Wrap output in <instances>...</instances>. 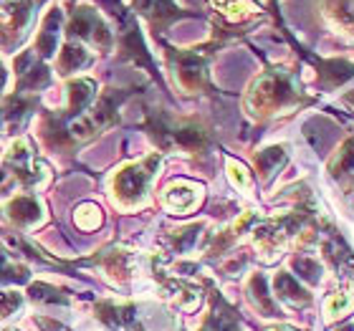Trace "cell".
I'll list each match as a JSON object with an SVG mask.
<instances>
[{
  "instance_id": "6da1fadb",
  "label": "cell",
  "mask_w": 354,
  "mask_h": 331,
  "mask_svg": "<svg viewBox=\"0 0 354 331\" xmlns=\"http://www.w3.org/2000/svg\"><path fill=\"white\" fill-rule=\"evenodd\" d=\"M155 167H157V157H149L145 162L129 164V167L122 169L117 175V180H114L117 198L122 200V202H127V205L140 202V200L145 198V190H147L149 180L155 175Z\"/></svg>"
},
{
  "instance_id": "9c48e42d",
  "label": "cell",
  "mask_w": 354,
  "mask_h": 331,
  "mask_svg": "<svg viewBox=\"0 0 354 331\" xmlns=\"http://www.w3.org/2000/svg\"><path fill=\"white\" fill-rule=\"evenodd\" d=\"M59 30H61V13L53 10L44 23V30H41V38H38V48L44 56H51L56 51V44H59Z\"/></svg>"
},
{
  "instance_id": "ffe728a7",
  "label": "cell",
  "mask_w": 354,
  "mask_h": 331,
  "mask_svg": "<svg viewBox=\"0 0 354 331\" xmlns=\"http://www.w3.org/2000/svg\"><path fill=\"white\" fill-rule=\"evenodd\" d=\"M76 225L84 230H94L102 225V213L96 205H82L79 213H76Z\"/></svg>"
},
{
  "instance_id": "cb8c5ba5",
  "label": "cell",
  "mask_w": 354,
  "mask_h": 331,
  "mask_svg": "<svg viewBox=\"0 0 354 331\" xmlns=\"http://www.w3.org/2000/svg\"><path fill=\"white\" fill-rule=\"evenodd\" d=\"M30 296L38 299V301H48V303H66V296H61L59 291H53L48 286H33L30 288Z\"/></svg>"
},
{
  "instance_id": "5b68a950",
  "label": "cell",
  "mask_w": 354,
  "mask_h": 331,
  "mask_svg": "<svg viewBox=\"0 0 354 331\" xmlns=\"http://www.w3.org/2000/svg\"><path fill=\"white\" fill-rule=\"evenodd\" d=\"M99 319H102L106 326H111L114 331L137 329V316H134L132 306H122V303H102V306H99Z\"/></svg>"
},
{
  "instance_id": "2e32d148",
  "label": "cell",
  "mask_w": 354,
  "mask_h": 331,
  "mask_svg": "<svg viewBox=\"0 0 354 331\" xmlns=\"http://www.w3.org/2000/svg\"><path fill=\"white\" fill-rule=\"evenodd\" d=\"M332 172L337 177L347 175V172L349 175H354V142H347V144L342 147V152L332 162Z\"/></svg>"
},
{
  "instance_id": "ac0fdd59",
  "label": "cell",
  "mask_w": 354,
  "mask_h": 331,
  "mask_svg": "<svg viewBox=\"0 0 354 331\" xmlns=\"http://www.w3.org/2000/svg\"><path fill=\"white\" fill-rule=\"evenodd\" d=\"M137 6H140L142 13L152 15V18H165V15L175 13L172 0H137Z\"/></svg>"
},
{
  "instance_id": "83f0119b",
  "label": "cell",
  "mask_w": 354,
  "mask_h": 331,
  "mask_svg": "<svg viewBox=\"0 0 354 331\" xmlns=\"http://www.w3.org/2000/svg\"><path fill=\"white\" fill-rule=\"evenodd\" d=\"M273 331H291V329H273Z\"/></svg>"
},
{
  "instance_id": "44dd1931",
  "label": "cell",
  "mask_w": 354,
  "mask_h": 331,
  "mask_svg": "<svg viewBox=\"0 0 354 331\" xmlns=\"http://www.w3.org/2000/svg\"><path fill=\"white\" fill-rule=\"evenodd\" d=\"M294 271L301 276L304 281H311V283H317L322 278V268H319L317 261H311V258H299L294 263Z\"/></svg>"
},
{
  "instance_id": "9a60e30c",
  "label": "cell",
  "mask_w": 354,
  "mask_h": 331,
  "mask_svg": "<svg viewBox=\"0 0 354 331\" xmlns=\"http://www.w3.org/2000/svg\"><path fill=\"white\" fill-rule=\"evenodd\" d=\"M86 61H88V53L84 51L82 46H66L64 53H61V68H64V71H76V68H82Z\"/></svg>"
},
{
  "instance_id": "7402d4cb",
  "label": "cell",
  "mask_w": 354,
  "mask_h": 331,
  "mask_svg": "<svg viewBox=\"0 0 354 331\" xmlns=\"http://www.w3.org/2000/svg\"><path fill=\"white\" fill-rule=\"evenodd\" d=\"M21 294H13V291H0V316H10L15 314V309H21Z\"/></svg>"
},
{
  "instance_id": "4316f807",
  "label": "cell",
  "mask_w": 354,
  "mask_h": 331,
  "mask_svg": "<svg viewBox=\"0 0 354 331\" xmlns=\"http://www.w3.org/2000/svg\"><path fill=\"white\" fill-rule=\"evenodd\" d=\"M339 331H354L352 326H344V329H339Z\"/></svg>"
},
{
  "instance_id": "d4e9b609",
  "label": "cell",
  "mask_w": 354,
  "mask_h": 331,
  "mask_svg": "<svg viewBox=\"0 0 354 331\" xmlns=\"http://www.w3.org/2000/svg\"><path fill=\"white\" fill-rule=\"evenodd\" d=\"M228 169H230V175H233V180H236L241 187L243 185H248V177H245V169L241 167L238 162H233V160H228Z\"/></svg>"
},
{
  "instance_id": "5bb4252c",
  "label": "cell",
  "mask_w": 354,
  "mask_h": 331,
  "mask_svg": "<svg viewBox=\"0 0 354 331\" xmlns=\"http://www.w3.org/2000/svg\"><path fill=\"white\" fill-rule=\"evenodd\" d=\"M286 160V152L281 147H271V149H263L259 155V169L263 177H271L276 169L281 167V162Z\"/></svg>"
},
{
  "instance_id": "4fadbf2b",
  "label": "cell",
  "mask_w": 354,
  "mask_h": 331,
  "mask_svg": "<svg viewBox=\"0 0 354 331\" xmlns=\"http://www.w3.org/2000/svg\"><path fill=\"white\" fill-rule=\"evenodd\" d=\"M352 306H354L352 291H339V294H332V299L326 301L324 311H326V316L329 319H339V316H344Z\"/></svg>"
},
{
  "instance_id": "8992f818",
  "label": "cell",
  "mask_w": 354,
  "mask_h": 331,
  "mask_svg": "<svg viewBox=\"0 0 354 331\" xmlns=\"http://www.w3.org/2000/svg\"><path fill=\"white\" fill-rule=\"evenodd\" d=\"M8 215H10V220L23 225V228H28V225H36L41 220V205H38L36 198H30V195H21V198H15L10 205H8Z\"/></svg>"
},
{
  "instance_id": "603a6c76",
  "label": "cell",
  "mask_w": 354,
  "mask_h": 331,
  "mask_svg": "<svg viewBox=\"0 0 354 331\" xmlns=\"http://www.w3.org/2000/svg\"><path fill=\"white\" fill-rule=\"evenodd\" d=\"M349 76H354L352 64H347V61H332V64H329V79H332L334 84L347 82Z\"/></svg>"
},
{
  "instance_id": "ba28073f",
  "label": "cell",
  "mask_w": 354,
  "mask_h": 331,
  "mask_svg": "<svg viewBox=\"0 0 354 331\" xmlns=\"http://www.w3.org/2000/svg\"><path fill=\"white\" fill-rule=\"evenodd\" d=\"M273 288H276V294L288 301L291 306H304V303H309V294L301 288V283L291 276V273H279L276 281H273Z\"/></svg>"
},
{
  "instance_id": "d6986e66",
  "label": "cell",
  "mask_w": 354,
  "mask_h": 331,
  "mask_svg": "<svg viewBox=\"0 0 354 331\" xmlns=\"http://www.w3.org/2000/svg\"><path fill=\"white\" fill-rule=\"evenodd\" d=\"M198 236H200V225H192V228L177 230L175 236L170 238V243H172V248H175L177 253H185V250H190L192 245H195Z\"/></svg>"
},
{
  "instance_id": "7a4b0ae2",
  "label": "cell",
  "mask_w": 354,
  "mask_h": 331,
  "mask_svg": "<svg viewBox=\"0 0 354 331\" xmlns=\"http://www.w3.org/2000/svg\"><path fill=\"white\" fill-rule=\"evenodd\" d=\"M291 96H294V88H291L288 79L273 74V76H266V79H261V82L256 84V88H253V94H251V102L259 111H273V109H279L281 104H286Z\"/></svg>"
},
{
  "instance_id": "277c9868",
  "label": "cell",
  "mask_w": 354,
  "mask_h": 331,
  "mask_svg": "<svg viewBox=\"0 0 354 331\" xmlns=\"http://www.w3.org/2000/svg\"><path fill=\"white\" fill-rule=\"evenodd\" d=\"M200 198V187L190 182H175L167 187L165 192V205L170 207L172 213H187L198 205Z\"/></svg>"
},
{
  "instance_id": "3957f363",
  "label": "cell",
  "mask_w": 354,
  "mask_h": 331,
  "mask_svg": "<svg viewBox=\"0 0 354 331\" xmlns=\"http://www.w3.org/2000/svg\"><path fill=\"white\" fill-rule=\"evenodd\" d=\"M8 169L13 172L21 182H38L41 177H44L46 167L36 160L33 155V149L28 147V142H15L10 152H8Z\"/></svg>"
},
{
  "instance_id": "7c38bea8",
  "label": "cell",
  "mask_w": 354,
  "mask_h": 331,
  "mask_svg": "<svg viewBox=\"0 0 354 331\" xmlns=\"http://www.w3.org/2000/svg\"><path fill=\"white\" fill-rule=\"evenodd\" d=\"M68 94H71V111H84L86 109V104L91 102V96H94V84L91 82H74L68 86Z\"/></svg>"
},
{
  "instance_id": "30bf717a",
  "label": "cell",
  "mask_w": 354,
  "mask_h": 331,
  "mask_svg": "<svg viewBox=\"0 0 354 331\" xmlns=\"http://www.w3.org/2000/svg\"><path fill=\"white\" fill-rule=\"evenodd\" d=\"M203 61L198 56H183L180 59V66H177V74H180V82L185 84L187 88H195L200 82H203Z\"/></svg>"
},
{
  "instance_id": "484cf974",
  "label": "cell",
  "mask_w": 354,
  "mask_h": 331,
  "mask_svg": "<svg viewBox=\"0 0 354 331\" xmlns=\"http://www.w3.org/2000/svg\"><path fill=\"white\" fill-rule=\"evenodd\" d=\"M3 84H6V74H3V68H0V88H3Z\"/></svg>"
},
{
  "instance_id": "52a82bcc",
  "label": "cell",
  "mask_w": 354,
  "mask_h": 331,
  "mask_svg": "<svg viewBox=\"0 0 354 331\" xmlns=\"http://www.w3.org/2000/svg\"><path fill=\"white\" fill-rule=\"evenodd\" d=\"M71 33L82 38H94L96 44H106V33H104V26L96 21V15L91 10H76L74 21H71Z\"/></svg>"
},
{
  "instance_id": "e0dca14e",
  "label": "cell",
  "mask_w": 354,
  "mask_h": 331,
  "mask_svg": "<svg viewBox=\"0 0 354 331\" xmlns=\"http://www.w3.org/2000/svg\"><path fill=\"white\" fill-rule=\"evenodd\" d=\"M0 281H13V283H23V281H28V271L21 268V265L10 263L3 250H0Z\"/></svg>"
},
{
  "instance_id": "8fae6325",
  "label": "cell",
  "mask_w": 354,
  "mask_h": 331,
  "mask_svg": "<svg viewBox=\"0 0 354 331\" xmlns=\"http://www.w3.org/2000/svg\"><path fill=\"white\" fill-rule=\"evenodd\" d=\"M248 294H251V301L256 303L261 311H266V314H276V309H273V303H271V296H268L266 278L261 276V273H256V276H253L251 286H248Z\"/></svg>"
}]
</instances>
